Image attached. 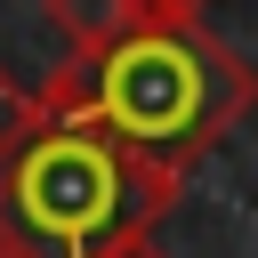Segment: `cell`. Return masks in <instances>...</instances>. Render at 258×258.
Instances as JSON below:
<instances>
[{
    "mask_svg": "<svg viewBox=\"0 0 258 258\" xmlns=\"http://www.w3.org/2000/svg\"><path fill=\"white\" fill-rule=\"evenodd\" d=\"M40 97L64 113H89L137 161L185 177L210 145H226L250 121L258 64H242V48H226L202 16H161V24H137L121 40L56 64V81Z\"/></svg>",
    "mask_w": 258,
    "mask_h": 258,
    "instance_id": "cell-1",
    "label": "cell"
},
{
    "mask_svg": "<svg viewBox=\"0 0 258 258\" xmlns=\"http://www.w3.org/2000/svg\"><path fill=\"white\" fill-rule=\"evenodd\" d=\"M48 105V97H40ZM177 202V177L137 161L113 129L89 113L48 105L24 153L0 177V242H24L40 258H97L129 234H153Z\"/></svg>",
    "mask_w": 258,
    "mask_h": 258,
    "instance_id": "cell-2",
    "label": "cell"
},
{
    "mask_svg": "<svg viewBox=\"0 0 258 258\" xmlns=\"http://www.w3.org/2000/svg\"><path fill=\"white\" fill-rule=\"evenodd\" d=\"M40 113H48V105H40V89H24V81L0 64V177H8V161L24 153V137L40 129Z\"/></svg>",
    "mask_w": 258,
    "mask_h": 258,
    "instance_id": "cell-3",
    "label": "cell"
},
{
    "mask_svg": "<svg viewBox=\"0 0 258 258\" xmlns=\"http://www.w3.org/2000/svg\"><path fill=\"white\" fill-rule=\"evenodd\" d=\"M137 24H161V16H202V0H121Z\"/></svg>",
    "mask_w": 258,
    "mask_h": 258,
    "instance_id": "cell-4",
    "label": "cell"
},
{
    "mask_svg": "<svg viewBox=\"0 0 258 258\" xmlns=\"http://www.w3.org/2000/svg\"><path fill=\"white\" fill-rule=\"evenodd\" d=\"M97 258H169L153 234H129V242H113V250H97Z\"/></svg>",
    "mask_w": 258,
    "mask_h": 258,
    "instance_id": "cell-5",
    "label": "cell"
},
{
    "mask_svg": "<svg viewBox=\"0 0 258 258\" xmlns=\"http://www.w3.org/2000/svg\"><path fill=\"white\" fill-rule=\"evenodd\" d=\"M0 258H40V250H24V242H0Z\"/></svg>",
    "mask_w": 258,
    "mask_h": 258,
    "instance_id": "cell-6",
    "label": "cell"
}]
</instances>
